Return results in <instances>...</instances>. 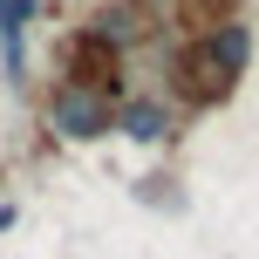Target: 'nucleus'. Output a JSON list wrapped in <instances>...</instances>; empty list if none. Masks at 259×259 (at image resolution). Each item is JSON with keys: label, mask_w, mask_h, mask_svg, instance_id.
<instances>
[{"label": "nucleus", "mask_w": 259, "mask_h": 259, "mask_svg": "<svg viewBox=\"0 0 259 259\" xmlns=\"http://www.w3.org/2000/svg\"><path fill=\"white\" fill-rule=\"evenodd\" d=\"M123 130H130V137H143V143H150V137H164V109H157V103H130L123 109Z\"/></svg>", "instance_id": "obj_3"}, {"label": "nucleus", "mask_w": 259, "mask_h": 259, "mask_svg": "<svg viewBox=\"0 0 259 259\" xmlns=\"http://www.w3.org/2000/svg\"><path fill=\"white\" fill-rule=\"evenodd\" d=\"M0 225H14V205H0Z\"/></svg>", "instance_id": "obj_5"}, {"label": "nucleus", "mask_w": 259, "mask_h": 259, "mask_svg": "<svg viewBox=\"0 0 259 259\" xmlns=\"http://www.w3.org/2000/svg\"><path fill=\"white\" fill-rule=\"evenodd\" d=\"M27 14H34V0H0V34H7V55L21 62V27H27Z\"/></svg>", "instance_id": "obj_4"}, {"label": "nucleus", "mask_w": 259, "mask_h": 259, "mask_svg": "<svg viewBox=\"0 0 259 259\" xmlns=\"http://www.w3.org/2000/svg\"><path fill=\"white\" fill-rule=\"evenodd\" d=\"M55 130H62V137H109V130H116V116H109V96H82V89H62L55 96Z\"/></svg>", "instance_id": "obj_1"}, {"label": "nucleus", "mask_w": 259, "mask_h": 259, "mask_svg": "<svg viewBox=\"0 0 259 259\" xmlns=\"http://www.w3.org/2000/svg\"><path fill=\"white\" fill-rule=\"evenodd\" d=\"M184 75H191L184 89H191L198 103H211V96H225V89H232V68L219 62V48H198V55H184Z\"/></svg>", "instance_id": "obj_2"}]
</instances>
